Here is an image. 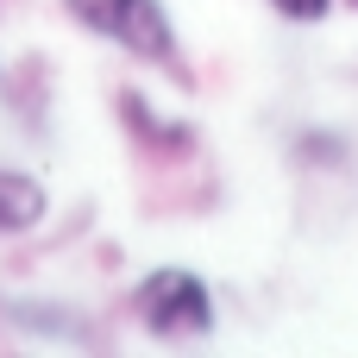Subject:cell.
Returning <instances> with one entry per match:
<instances>
[{
  "mask_svg": "<svg viewBox=\"0 0 358 358\" xmlns=\"http://www.w3.org/2000/svg\"><path fill=\"white\" fill-rule=\"evenodd\" d=\"M63 19L101 44H113L120 57L145 63V69H164L170 82H195L189 76V57H182V38H176V19L164 0H57Z\"/></svg>",
  "mask_w": 358,
  "mask_h": 358,
  "instance_id": "1",
  "label": "cell"
},
{
  "mask_svg": "<svg viewBox=\"0 0 358 358\" xmlns=\"http://www.w3.org/2000/svg\"><path fill=\"white\" fill-rule=\"evenodd\" d=\"M340 6H346V13H358V0H340Z\"/></svg>",
  "mask_w": 358,
  "mask_h": 358,
  "instance_id": "8",
  "label": "cell"
},
{
  "mask_svg": "<svg viewBox=\"0 0 358 358\" xmlns=\"http://www.w3.org/2000/svg\"><path fill=\"white\" fill-rule=\"evenodd\" d=\"M113 120H120L126 145H132V151H145L151 164H189V157L201 151L195 120L157 113V101H151L138 82H120V88H113Z\"/></svg>",
  "mask_w": 358,
  "mask_h": 358,
  "instance_id": "3",
  "label": "cell"
},
{
  "mask_svg": "<svg viewBox=\"0 0 358 358\" xmlns=\"http://www.w3.org/2000/svg\"><path fill=\"white\" fill-rule=\"evenodd\" d=\"M132 315H138V327H145L157 346H201V340H214V327H220V302H214L208 277L189 271V264H157V271H145L138 289H132Z\"/></svg>",
  "mask_w": 358,
  "mask_h": 358,
  "instance_id": "2",
  "label": "cell"
},
{
  "mask_svg": "<svg viewBox=\"0 0 358 358\" xmlns=\"http://www.w3.org/2000/svg\"><path fill=\"white\" fill-rule=\"evenodd\" d=\"M0 101L13 107V120H19L25 132H38L44 113H50V63H44V57H25L13 76H0Z\"/></svg>",
  "mask_w": 358,
  "mask_h": 358,
  "instance_id": "5",
  "label": "cell"
},
{
  "mask_svg": "<svg viewBox=\"0 0 358 358\" xmlns=\"http://www.w3.org/2000/svg\"><path fill=\"white\" fill-rule=\"evenodd\" d=\"M50 220V189L19 170V164H0V239H25Z\"/></svg>",
  "mask_w": 358,
  "mask_h": 358,
  "instance_id": "4",
  "label": "cell"
},
{
  "mask_svg": "<svg viewBox=\"0 0 358 358\" xmlns=\"http://www.w3.org/2000/svg\"><path fill=\"white\" fill-rule=\"evenodd\" d=\"M289 157L302 164V170H346L352 164V138L346 132H334V126H302L296 138H289Z\"/></svg>",
  "mask_w": 358,
  "mask_h": 358,
  "instance_id": "6",
  "label": "cell"
},
{
  "mask_svg": "<svg viewBox=\"0 0 358 358\" xmlns=\"http://www.w3.org/2000/svg\"><path fill=\"white\" fill-rule=\"evenodd\" d=\"M0 76H6V63H0Z\"/></svg>",
  "mask_w": 358,
  "mask_h": 358,
  "instance_id": "9",
  "label": "cell"
},
{
  "mask_svg": "<svg viewBox=\"0 0 358 358\" xmlns=\"http://www.w3.org/2000/svg\"><path fill=\"white\" fill-rule=\"evenodd\" d=\"M264 6H271L283 25H321V19H327L340 0H264Z\"/></svg>",
  "mask_w": 358,
  "mask_h": 358,
  "instance_id": "7",
  "label": "cell"
}]
</instances>
